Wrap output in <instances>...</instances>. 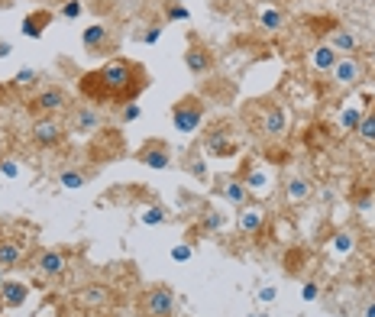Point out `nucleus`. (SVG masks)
<instances>
[{"label": "nucleus", "instance_id": "f257e3e1", "mask_svg": "<svg viewBox=\"0 0 375 317\" xmlns=\"http://www.w3.org/2000/svg\"><path fill=\"white\" fill-rule=\"evenodd\" d=\"M149 88V75L140 62L110 58L101 68L78 78V94L88 104H130Z\"/></svg>", "mask_w": 375, "mask_h": 317}, {"label": "nucleus", "instance_id": "f03ea898", "mask_svg": "<svg viewBox=\"0 0 375 317\" xmlns=\"http://www.w3.org/2000/svg\"><path fill=\"white\" fill-rule=\"evenodd\" d=\"M204 111L207 107L197 94H185V97H178L175 107H172V127L178 133H194L197 127H201V120H204Z\"/></svg>", "mask_w": 375, "mask_h": 317}, {"label": "nucleus", "instance_id": "7ed1b4c3", "mask_svg": "<svg viewBox=\"0 0 375 317\" xmlns=\"http://www.w3.org/2000/svg\"><path fill=\"white\" fill-rule=\"evenodd\" d=\"M65 133H68V127L62 120H56V117H39L29 127V140L36 143L39 149H56V146L65 143Z\"/></svg>", "mask_w": 375, "mask_h": 317}, {"label": "nucleus", "instance_id": "20e7f679", "mask_svg": "<svg viewBox=\"0 0 375 317\" xmlns=\"http://www.w3.org/2000/svg\"><path fill=\"white\" fill-rule=\"evenodd\" d=\"M68 107H72V97L62 88H46V91H39L29 101V113H36V117H58Z\"/></svg>", "mask_w": 375, "mask_h": 317}, {"label": "nucleus", "instance_id": "39448f33", "mask_svg": "<svg viewBox=\"0 0 375 317\" xmlns=\"http://www.w3.org/2000/svg\"><path fill=\"white\" fill-rule=\"evenodd\" d=\"M101 130V113L94 104H78L68 111V133H75V136H94V133Z\"/></svg>", "mask_w": 375, "mask_h": 317}, {"label": "nucleus", "instance_id": "423d86ee", "mask_svg": "<svg viewBox=\"0 0 375 317\" xmlns=\"http://www.w3.org/2000/svg\"><path fill=\"white\" fill-rule=\"evenodd\" d=\"M142 311H146V317H172L175 314V291L169 285H152L142 295Z\"/></svg>", "mask_w": 375, "mask_h": 317}, {"label": "nucleus", "instance_id": "0eeeda50", "mask_svg": "<svg viewBox=\"0 0 375 317\" xmlns=\"http://www.w3.org/2000/svg\"><path fill=\"white\" fill-rule=\"evenodd\" d=\"M185 68L191 75H207L210 68H214V52L201 42V39L191 33L188 36V49H185Z\"/></svg>", "mask_w": 375, "mask_h": 317}, {"label": "nucleus", "instance_id": "6e6552de", "mask_svg": "<svg viewBox=\"0 0 375 317\" xmlns=\"http://www.w3.org/2000/svg\"><path fill=\"white\" fill-rule=\"evenodd\" d=\"M136 162L146 168H169L172 165V149H169V143H162V140H146L136 149Z\"/></svg>", "mask_w": 375, "mask_h": 317}, {"label": "nucleus", "instance_id": "1a4fd4ad", "mask_svg": "<svg viewBox=\"0 0 375 317\" xmlns=\"http://www.w3.org/2000/svg\"><path fill=\"white\" fill-rule=\"evenodd\" d=\"M214 188H217V195H224L233 207H246L249 204V195H253V191L243 185V178L240 175H217Z\"/></svg>", "mask_w": 375, "mask_h": 317}, {"label": "nucleus", "instance_id": "9d476101", "mask_svg": "<svg viewBox=\"0 0 375 317\" xmlns=\"http://www.w3.org/2000/svg\"><path fill=\"white\" fill-rule=\"evenodd\" d=\"M204 149L214 158H226V156H236L240 146H236L233 140H226V127H210V130L204 133Z\"/></svg>", "mask_w": 375, "mask_h": 317}, {"label": "nucleus", "instance_id": "9b49d317", "mask_svg": "<svg viewBox=\"0 0 375 317\" xmlns=\"http://www.w3.org/2000/svg\"><path fill=\"white\" fill-rule=\"evenodd\" d=\"M330 75H333V81H337V84L349 88V84H356L359 78H362V62H359V58H353V56H340Z\"/></svg>", "mask_w": 375, "mask_h": 317}, {"label": "nucleus", "instance_id": "f8f14e48", "mask_svg": "<svg viewBox=\"0 0 375 317\" xmlns=\"http://www.w3.org/2000/svg\"><path fill=\"white\" fill-rule=\"evenodd\" d=\"M36 269L46 275V279H58V275H65L68 269V259H65V252H58V250H42L36 256Z\"/></svg>", "mask_w": 375, "mask_h": 317}, {"label": "nucleus", "instance_id": "ddd939ff", "mask_svg": "<svg viewBox=\"0 0 375 317\" xmlns=\"http://www.w3.org/2000/svg\"><path fill=\"white\" fill-rule=\"evenodd\" d=\"M236 227H240V234L243 236H259L265 230V211L262 207H249L246 204L236 217Z\"/></svg>", "mask_w": 375, "mask_h": 317}, {"label": "nucleus", "instance_id": "4468645a", "mask_svg": "<svg viewBox=\"0 0 375 317\" xmlns=\"http://www.w3.org/2000/svg\"><path fill=\"white\" fill-rule=\"evenodd\" d=\"M29 298V285L26 282H17V279H7L3 288H0V304L3 308H23Z\"/></svg>", "mask_w": 375, "mask_h": 317}, {"label": "nucleus", "instance_id": "2eb2a0df", "mask_svg": "<svg viewBox=\"0 0 375 317\" xmlns=\"http://www.w3.org/2000/svg\"><path fill=\"white\" fill-rule=\"evenodd\" d=\"M259 130L265 133V136H281V133L288 130V117H285V111H281L278 104H269L262 113V120H259Z\"/></svg>", "mask_w": 375, "mask_h": 317}, {"label": "nucleus", "instance_id": "dca6fc26", "mask_svg": "<svg viewBox=\"0 0 375 317\" xmlns=\"http://www.w3.org/2000/svg\"><path fill=\"white\" fill-rule=\"evenodd\" d=\"M56 19V13L52 10H33L26 19H23V26H19V33L26 39H42V33H46V26Z\"/></svg>", "mask_w": 375, "mask_h": 317}, {"label": "nucleus", "instance_id": "f3484780", "mask_svg": "<svg viewBox=\"0 0 375 317\" xmlns=\"http://www.w3.org/2000/svg\"><path fill=\"white\" fill-rule=\"evenodd\" d=\"M107 39H110V29L103 26V23H91L88 29H81V46L88 52H101L107 46Z\"/></svg>", "mask_w": 375, "mask_h": 317}, {"label": "nucleus", "instance_id": "a211bd4d", "mask_svg": "<svg viewBox=\"0 0 375 317\" xmlns=\"http://www.w3.org/2000/svg\"><path fill=\"white\" fill-rule=\"evenodd\" d=\"M327 46L333 49V52H340V56H353L359 49V39H356V33H349V29H333Z\"/></svg>", "mask_w": 375, "mask_h": 317}, {"label": "nucleus", "instance_id": "6ab92c4d", "mask_svg": "<svg viewBox=\"0 0 375 317\" xmlns=\"http://www.w3.org/2000/svg\"><path fill=\"white\" fill-rule=\"evenodd\" d=\"M337 58H340V52H333V49L324 42V46H317L310 52V68H314V72H333Z\"/></svg>", "mask_w": 375, "mask_h": 317}, {"label": "nucleus", "instance_id": "aec40b11", "mask_svg": "<svg viewBox=\"0 0 375 317\" xmlns=\"http://www.w3.org/2000/svg\"><path fill=\"white\" fill-rule=\"evenodd\" d=\"M19 262H23V246L0 236V269H17Z\"/></svg>", "mask_w": 375, "mask_h": 317}, {"label": "nucleus", "instance_id": "412c9836", "mask_svg": "<svg viewBox=\"0 0 375 317\" xmlns=\"http://www.w3.org/2000/svg\"><path fill=\"white\" fill-rule=\"evenodd\" d=\"M285 197H288L291 204L308 201V197H310V181H308V178H301V175L288 178V181H285Z\"/></svg>", "mask_w": 375, "mask_h": 317}, {"label": "nucleus", "instance_id": "4be33fe9", "mask_svg": "<svg viewBox=\"0 0 375 317\" xmlns=\"http://www.w3.org/2000/svg\"><path fill=\"white\" fill-rule=\"evenodd\" d=\"M78 301H81L85 308H101V304L110 301V288H107V285H88V288L78 295Z\"/></svg>", "mask_w": 375, "mask_h": 317}, {"label": "nucleus", "instance_id": "5701e85b", "mask_svg": "<svg viewBox=\"0 0 375 317\" xmlns=\"http://www.w3.org/2000/svg\"><path fill=\"white\" fill-rule=\"evenodd\" d=\"M240 178H243V185L249 188V191H269V172H265L262 165H249Z\"/></svg>", "mask_w": 375, "mask_h": 317}, {"label": "nucleus", "instance_id": "b1692460", "mask_svg": "<svg viewBox=\"0 0 375 317\" xmlns=\"http://www.w3.org/2000/svg\"><path fill=\"white\" fill-rule=\"evenodd\" d=\"M281 23H285V13L275 7H265L259 10V29H265V33H278Z\"/></svg>", "mask_w": 375, "mask_h": 317}, {"label": "nucleus", "instance_id": "393cba45", "mask_svg": "<svg viewBox=\"0 0 375 317\" xmlns=\"http://www.w3.org/2000/svg\"><path fill=\"white\" fill-rule=\"evenodd\" d=\"M220 227H224V214H220V211H204V214H201V224H197V234L210 236V234H217Z\"/></svg>", "mask_w": 375, "mask_h": 317}, {"label": "nucleus", "instance_id": "a878e982", "mask_svg": "<svg viewBox=\"0 0 375 317\" xmlns=\"http://www.w3.org/2000/svg\"><path fill=\"white\" fill-rule=\"evenodd\" d=\"M58 185L68 188V191H75V188L88 185V175L85 172H78V168H62V172H58Z\"/></svg>", "mask_w": 375, "mask_h": 317}, {"label": "nucleus", "instance_id": "bb28decb", "mask_svg": "<svg viewBox=\"0 0 375 317\" xmlns=\"http://www.w3.org/2000/svg\"><path fill=\"white\" fill-rule=\"evenodd\" d=\"M140 220H142L146 227H162V224H169V211H165L162 204H149V207H146V211L140 214Z\"/></svg>", "mask_w": 375, "mask_h": 317}, {"label": "nucleus", "instance_id": "cd10ccee", "mask_svg": "<svg viewBox=\"0 0 375 317\" xmlns=\"http://www.w3.org/2000/svg\"><path fill=\"white\" fill-rule=\"evenodd\" d=\"M188 19H191V10L181 0H165V23H188Z\"/></svg>", "mask_w": 375, "mask_h": 317}, {"label": "nucleus", "instance_id": "c85d7f7f", "mask_svg": "<svg viewBox=\"0 0 375 317\" xmlns=\"http://www.w3.org/2000/svg\"><path fill=\"white\" fill-rule=\"evenodd\" d=\"M356 136L366 143V146H375V111L362 113V120H359V127H356Z\"/></svg>", "mask_w": 375, "mask_h": 317}, {"label": "nucleus", "instance_id": "c756f323", "mask_svg": "<svg viewBox=\"0 0 375 317\" xmlns=\"http://www.w3.org/2000/svg\"><path fill=\"white\" fill-rule=\"evenodd\" d=\"M162 26H165V19H152V23L142 29V33H136V39H140L142 46H156V42L162 39V33H165Z\"/></svg>", "mask_w": 375, "mask_h": 317}, {"label": "nucleus", "instance_id": "7c9ffc66", "mask_svg": "<svg viewBox=\"0 0 375 317\" xmlns=\"http://www.w3.org/2000/svg\"><path fill=\"white\" fill-rule=\"evenodd\" d=\"M185 172H191V175L201 178V181L207 178V162H204V156H201L197 149L188 152V158H185Z\"/></svg>", "mask_w": 375, "mask_h": 317}, {"label": "nucleus", "instance_id": "2f4dec72", "mask_svg": "<svg viewBox=\"0 0 375 317\" xmlns=\"http://www.w3.org/2000/svg\"><path fill=\"white\" fill-rule=\"evenodd\" d=\"M359 120H362V111H359V107H347V111L340 113V127L347 133H356Z\"/></svg>", "mask_w": 375, "mask_h": 317}, {"label": "nucleus", "instance_id": "473e14b6", "mask_svg": "<svg viewBox=\"0 0 375 317\" xmlns=\"http://www.w3.org/2000/svg\"><path fill=\"white\" fill-rule=\"evenodd\" d=\"M39 81V72L36 68H19L17 75H13V88H29V84Z\"/></svg>", "mask_w": 375, "mask_h": 317}, {"label": "nucleus", "instance_id": "72a5a7b5", "mask_svg": "<svg viewBox=\"0 0 375 317\" xmlns=\"http://www.w3.org/2000/svg\"><path fill=\"white\" fill-rule=\"evenodd\" d=\"M58 13H62L65 19H78L81 13H85V3H81V0H62Z\"/></svg>", "mask_w": 375, "mask_h": 317}, {"label": "nucleus", "instance_id": "f704fd0d", "mask_svg": "<svg viewBox=\"0 0 375 317\" xmlns=\"http://www.w3.org/2000/svg\"><path fill=\"white\" fill-rule=\"evenodd\" d=\"M123 111H120V123H136L142 117V107L136 101H130V104H120Z\"/></svg>", "mask_w": 375, "mask_h": 317}, {"label": "nucleus", "instance_id": "c9c22d12", "mask_svg": "<svg viewBox=\"0 0 375 317\" xmlns=\"http://www.w3.org/2000/svg\"><path fill=\"white\" fill-rule=\"evenodd\" d=\"M191 256H194V246L191 243H175L172 246V259L175 262H191Z\"/></svg>", "mask_w": 375, "mask_h": 317}, {"label": "nucleus", "instance_id": "e433bc0d", "mask_svg": "<svg viewBox=\"0 0 375 317\" xmlns=\"http://www.w3.org/2000/svg\"><path fill=\"white\" fill-rule=\"evenodd\" d=\"M353 246H356V240H353V234H347V230L333 236V250L337 252H353Z\"/></svg>", "mask_w": 375, "mask_h": 317}, {"label": "nucleus", "instance_id": "4c0bfd02", "mask_svg": "<svg viewBox=\"0 0 375 317\" xmlns=\"http://www.w3.org/2000/svg\"><path fill=\"white\" fill-rule=\"evenodd\" d=\"M372 204H375V195H372V191H359L356 211H362V214H366V211H372Z\"/></svg>", "mask_w": 375, "mask_h": 317}, {"label": "nucleus", "instance_id": "58836bf2", "mask_svg": "<svg viewBox=\"0 0 375 317\" xmlns=\"http://www.w3.org/2000/svg\"><path fill=\"white\" fill-rule=\"evenodd\" d=\"M0 175L17 178V175H19V165H17V162H13V158H0Z\"/></svg>", "mask_w": 375, "mask_h": 317}, {"label": "nucleus", "instance_id": "ea45409f", "mask_svg": "<svg viewBox=\"0 0 375 317\" xmlns=\"http://www.w3.org/2000/svg\"><path fill=\"white\" fill-rule=\"evenodd\" d=\"M320 288H317V282H304V288H301V298L304 301H317Z\"/></svg>", "mask_w": 375, "mask_h": 317}, {"label": "nucleus", "instance_id": "a19ab883", "mask_svg": "<svg viewBox=\"0 0 375 317\" xmlns=\"http://www.w3.org/2000/svg\"><path fill=\"white\" fill-rule=\"evenodd\" d=\"M259 301H262V304L275 301V288H262V291H259Z\"/></svg>", "mask_w": 375, "mask_h": 317}, {"label": "nucleus", "instance_id": "79ce46f5", "mask_svg": "<svg viewBox=\"0 0 375 317\" xmlns=\"http://www.w3.org/2000/svg\"><path fill=\"white\" fill-rule=\"evenodd\" d=\"M7 56H13V46H10L7 39H0V58H7Z\"/></svg>", "mask_w": 375, "mask_h": 317}, {"label": "nucleus", "instance_id": "37998d69", "mask_svg": "<svg viewBox=\"0 0 375 317\" xmlns=\"http://www.w3.org/2000/svg\"><path fill=\"white\" fill-rule=\"evenodd\" d=\"M362 317H375V301H366V308H362Z\"/></svg>", "mask_w": 375, "mask_h": 317}, {"label": "nucleus", "instance_id": "c03bdc74", "mask_svg": "<svg viewBox=\"0 0 375 317\" xmlns=\"http://www.w3.org/2000/svg\"><path fill=\"white\" fill-rule=\"evenodd\" d=\"M3 282H7V275H3V269H0V288H3Z\"/></svg>", "mask_w": 375, "mask_h": 317}]
</instances>
